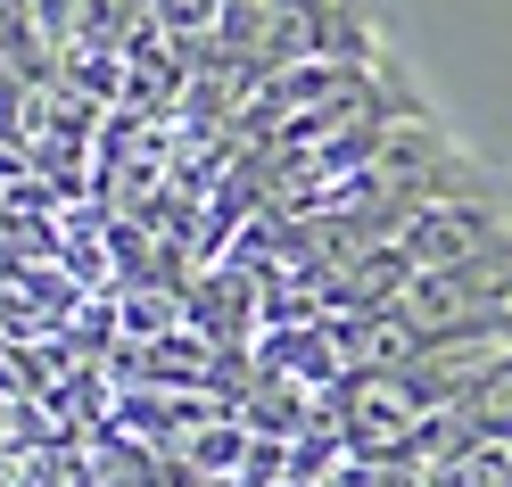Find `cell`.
I'll return each mask as SVG.
<instances>
[{"label":"cell","instance_id":"1","mask_svg":"<svg viewBox=\"0 0 512 487\" xmlns=\"http://www.w3.org/2000/svg\"><path fill=\"white\" fill-rule=\"evenodd\" d=\"M389 314L422 347H512V240L471 256V265L405 273Z\"/></svg>","mask_w":512,"mask_h":487},{"label":"cell","instance_id":"2","mask_svg":"<svg viewBox=\"0 0 512 487\" xmlns=\"http://www.w3.org/2000/svg\"><path fill=\"white\" fill-rule=\"evenodd\" d=\"M512 240V207L496 182H471V190H446V199L413 207L405 223L380 248L397 256V273H438V265H471V256H488Z\"/></svg>","mask_w":512,"mask_h":487},{"label":"cell","instance_id":"3","mask_svg":"<svg viewBox=\"0 0 512 487\" xmlns=\"http://www.w3.org/2000/svg\"><path fill=\"white\" fill-rule=\"evenodd\" d=\"M496 446H512V347L479 355V372L422 421V438H413L405 463L413 471H446V463H463V454H496Z\"/></svg>","mask_w":512,"mask_h":487}]
</instances>
